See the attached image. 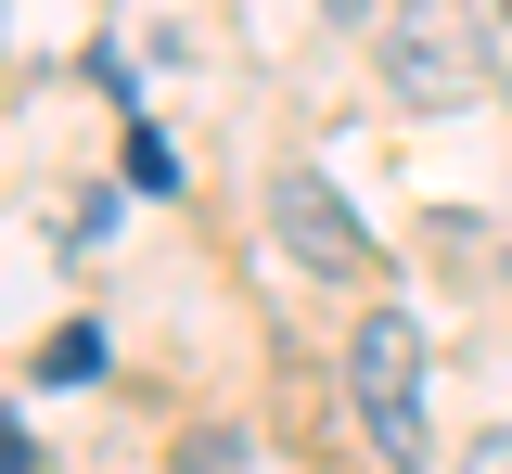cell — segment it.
Instances as JSON below:
<instances>
[{"mask_svg": "<svg viewBox=\"0 0 512 474\" xmlns=\"http://www.w3.org/2000/svg\"><path fill=\"white\" fill-rule=\"evenodd\" d=\"M192 474H244V449H231V436H205V449H192Z\"/></svg>", "mask_w": 512, "mask_h": 474, "instance_id": "6", "label": "cell"}, {"mask_svg": "<svg viewBox=\"0 0 512 474\" xmlns=\"http://www.w3.org/2000/svg\"><path fill=\"white\" fill-rule=\"evenodd\" d=\"M372 39H384V77H397V103H474V90H487V39H474L448 0H397Z\"/></svg>", "mask_w": 512, "mask_h": 474, "instance_id": "2", "label": "cell"}, {"mask_svg": "<svg viewBox=\"0 0 512 474\" xmlns=\"http://www.w3.org/2000/svg\"><path fill=\"white\" fill-rule=\"evenodd\" d=\"M461 474H512V436H487V449H474V462H461Z\"/></svg>", "mask_w": 512, "mask_h": 474, "instance_id": "7", "label": "cell"}, {"mask_svg": "<svg viewBox=\"0 0 512 474\" xmlns=\"http://www.w3.org/2000/svg\"><path fill=\"white\" fill-rule=\"evenodd\" d=\"M333 13H346V26H372V0H333Z\"/></svg>", "mask_w": 512, "mask_h": 474, "instance_id": "8", "label": "cell"}, {"mask_svg": "<svg viewBox=\"0 0 512 474\" xmlns=\"http://www.w3.org/2000/svg\"><path fill=\"white\" fill-rule=\"evenodd\" d=\"M128 180H141V193H180V154H167L154 129H128Z\"/></svg>", "mask_w": 512, "mask_h": 474, "instance_id": "5", "label": "cell"}, {"mask_svg": "<svg viewBox=\"0 0 512 474\" xmlns=\"http://www.w3.org/2000/svg\"><path fill=\"white\" fill-rule=\"evenodd\" d=\"M500 13H512V0H500Z\"/></svg>", "mask_w": 512, "mask_h": 474, "instance_id": "9", "label": "cell"}, {"mask_svg": "<svg viewBox=\"0 0 512 474\" xmlns=\"http://www.w3.org/2000/svg\"><path fill=\"white\" fill-rule=\"evenodd\" d=\"M39 372H52V385H90V372H103V334H77V321H64V334L39 346Z\"/></svg>", "mask_w": 512, "mask_h": 474, "instance_id": "4", "label": "cell"}, {"mask_svg": "<svg viewBox=\"0 0 512 474\" xmlns=\"http://www.w3.org/2000/svg\"><path fill=\"white\" fill-rule=\"evenodd\" d=\"M269 218H282V257H295V270H320V282H359V270H372L359 205L333 193L320 167H282V180H269Z\"/></svg>", "mask_w": 512, "mask_h": 474, "instance_id": "3", "label": "cell"}, {"mask_svg": "<svg viewBox=\"0 0 512 474\" xmlns=\"http://www.w3.org/2000/svg\"><path fill=\"white\" fill-rule=\"evenodd\" d=\"M346 398H359V436H372L384 474L436 462V423H423V321H410V308H372V321L346 334Z\"/></svg>", "mask_w": 512, "mask_h": 474, "instance_id": "1", "label": "cell"}]
</instances>
